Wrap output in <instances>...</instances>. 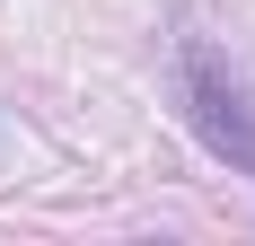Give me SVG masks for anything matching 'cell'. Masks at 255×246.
<instances>
[{
  "mask_svg": "<svg viewBox=\"0 0 255 246\" xmlns=\"http://www.w3.org/2000/svg\"><path fill=\"white\" fill-rule=\"evenodd\" d=\"M176 97H185L194 141H203L229 176H255V106H247V88L220 71L211 44H185V53H176Z\"/></svg>",
  "mask_w": 255,
  "mask_h": 246,
  "instance_id": "cell-1",
  "label": "cell"
}]
</instances>
